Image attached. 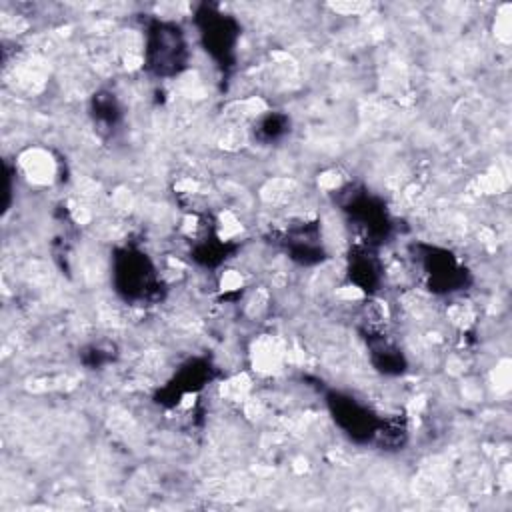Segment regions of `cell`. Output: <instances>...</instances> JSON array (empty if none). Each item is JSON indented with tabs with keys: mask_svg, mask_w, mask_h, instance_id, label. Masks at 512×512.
Listing matches in <instances>:
<instances>
[{
	"mask_svg": "<svg viewBox=\"0 0 512 512\" xmlns=\"http://www.w3.org/2000/svg\"><path fill=\"white\" fill-rule=\"evenodd\" d=\"M186 58L188 50L182 28L174 22H152L146 32V68L156 76L170 78L184 70Z\"/></svg>",
	"mask_w": 512,
	"mask_h": 512,
	"instance_id": "1",
	"label": "cell"
},
{
	"mask_svg": "<svg viewBox=\"0 0 512 512\" xmlns=\"http://www.w3.org/2000/svg\"><path fill=\"white\" fill-rule=\"evenodd\" d=\"M114 282L126 300L146 298L156 284L154 268L146 254L136 250L118 252L114 258Z\"/></svg>",
	"mask_w": 512,
	"mask_h": 512,
	"instance_id": "2",
	"label": "cell"
},
{
	"mask_svg": "<svg viewBox=\"0 0 512 512\" xmlns=\"http://www.w3.org/2000/svg\"><path fill=\"white\" fill-rule=\"evenodd\" d=\"M328 406H330V414H332L334 422L350 438H354L356 442L374 440V436L380 428V420L368 406H364L358 400L344 396V394H332L328 398Z\"/></svg>",
	"mask_w": 512,
	"mask_h": 512,
	"instance_id": "3",
	"label": "cell"
},
{
	"mask_svg": "<svg viewBox=\"0 0 512 512\" xmlns=\"http://www.w3.org/2000/svg\"><path fill=\"white\" fill-rule=\"evenodd\" d=\"M200 16H202L200 30H202V40L206 50L218 62H228L238 38L236 22L214 10H208L206 14H200Z\"/></svg>",
	"mask_w": 512,
	"mask_h": 512,
	"instance_id": "4",
	"label": "cell"
},
{
	"mask_svg": "<svg viewBox=\"0 0 512 512\" xmlns=\"http://www.w3.org/2000/svg\"><path fill=\"white\" fill-rule=\"evenodd\" d=\"M424 268L434 290H454L464 282V270L448 252L434 250L426 254Z\"/></svg>",
	"mask_w": 512,
	"mask_h": 512,
	"instance_id": "5",
	"label": "cell"
},
{
	"mask_svg": "<svg viewBox=\"0 0 512 512\" xmlns=\"http://www.w3.org/2000/svg\"><path fill=\"white\" fill-rule=\"evenodd\" d=\"M378 266L374 262V256H370L366 250H362L360 254H356L352 258L350 264V278L354 280V284L362 290H372L380 278L378 274Z\"/></svg>",
	"mask_w": 512,
	"mask_h": 512,
	"instance_id": "6",
	"label": "cell"
},
{
	"mask_svg": "<svg viewBox=\"0 0 512 512\" xmlns=\"http://www.w3.org/2000/svg\"><path fill=\"white\" fill-rule=\"evenodd\" d=\"M118 106H116V100L110 96V94H98L94 98V118L104 124L106 128L114 126L116 120H118Z\"/></svg>",
	"mask_w": 512,
	"mask_h": 512,
	"instance_id": "7",
	"label": "cell"
},
{
	"mask_svg": "<svg viewBox=\"0 0 512 512\" xmlns=\"http://www.w3.org/2000/svg\"><path fill=\"white\" fill-rule=\"evenodd\" d=\"M288 128V118L282 114H270L266 118H262L260 126H258V134L262 140H276L280 138Z\"/></svg>",
	"mask_w": 512,
	"mask_h": 512,
	"instance_id": "8",
	"label": "cell"
}]
</instances>
